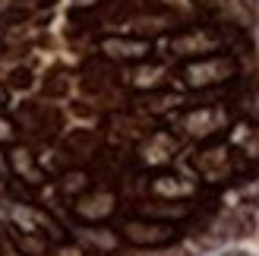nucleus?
I'll return each mask as SVG.
<instances>
[{"instance_id": "obj_1", "label": "nucleus", "mask_w": 259, "mask_h": 256, "mask_svg": "<svg viewBox=\"0 0 259 256\" xmlns=\"http://www.w3.org/2000/svg\"><path fill=\"white\" fill-rule=\"evenodd\" d=\"M231 73V63L225 60H215V63H202V67H193L190 76H193V82H199V76H225Z\"/></svg>"}, {"instance_id": "obj_2", "label": "nucleus", "mask_w": 259, "mask_h": 256, "mask_svg": "<svg viewBox=\"0 0 259 256\" xmlns=\"http://www.w3.org/2000/svg\"><path fill=\"white\" fill-rule=\"evenodd\" d=\"M222 256H250L247 250H228V253H222Z\"/></svg>"}]
</instances>
